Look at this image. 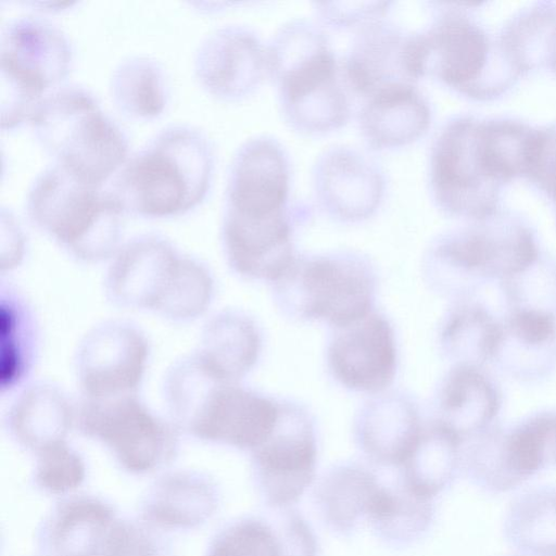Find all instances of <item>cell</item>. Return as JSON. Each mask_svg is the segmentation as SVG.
Returning <instances> with one entry per match:
<instances>
[{"label": "cell", "mask_w": 556, "mask_h": 556, "mask_svg": "<svg viewBox=\"0 0 556 556\" xmlns=\"http://www.w3.org/2000/svg\"><path fill=\"white\" fill-rule=\"evenodd\" d=\"M213 169L206 136L190 125H172L128 156L105 188L125 215L175 217L204 200Z\"/></svg>", "instance_id": "cell-1"}, {"label": "cell", "mask_w": 556, "mask_h": 556, "mask_svg": "<svg viewBox=\"0 0 556 556\" xmlns=\"http://www.w3.org/2000/svg\"><path fill=\"white\" fill-rule=\"evenodd\" d=\"M164 396L170 420L197 439L254 451L275 430L280 402L239 382H220L195 354L167 371Z\"/></svg>", "instance_id": "cell-2"}, {"label": "cell", "mask_w": 556, "mask_h": 556, "mask_svg": "<svg viewBox=\"0 0 556 556\" xmlns=\"http://www.w3.org/2000/svg\"><path fill=\"white\" fill-rule=\"evenodd\" d=\"M109 300L124 308L150 311L175 323L202 316L214 296V279L200 261L181 254L159 235L122 244L105 276Z\"/></svg>", "instance_id": "cell-3"}, {"label": "cell", "mask_w": 556, "mask_h": 556, "mask_svg": "<svg viewBox=\"0 0 556 556\" xmlns=\"http://www.w3.org/2000/svg\"><path fill=\"white\" fill-rule=\"evenodd\" d=\"M29 122L54 164L90 184L103 186L129 156L127 137L86 88L51 90Z\"/></svg>", "instance_id": "cell-4"}, {"label": "cell", "mask_w": 556, "mask_h": 556, "mask_svg": "<svg viewBox=\"0 0 556 556\" xmlns=\"http://www.w3.org/2000/svg\"><path fill=\"white\" fill-rule=\"evenodd\" d=\"M26 210L38 229L79 261L112 258L122 245L125 214L106 188L59 165L47 167L35 178Z\"/></svg>", "instance_id": "cell-5"}, {"label": "cell", "mask_w": 556, "mask_h": 556, "mask_svg": "<svg viewBox=\"0 0 556 556\" xmlns=\"http://www.w3.org/2000/svg\"><path fill=\"white\" fill-rule=\"evenodd\" d=\"M273 283L279 308L295 319L339 328L374 311L376 274L353 254L295 257Z\"/></svg>", "instance_id": "cell-6"}, {"label": "cell", "mask_w": 556, "mask_h": 556, "mask_svg": "<svg viewBox=\"0 0 556 556\" xmlns=\"http://www.w3.org/2000/svg\"><path fill=\"white\" fill-rule=\"evenodd\" d=\"M72 60L67 37L41 17L22 16L3 26L1 127L12 129L29 121L42 98L67 76Z\"/></svg>", "instance_id": "cell-7"}, {"label": "cell", "mask_w": 556, "mask_h": 556, "mask_svg": "<svg viewBox=\"0 0 556 556\" xmlns=\"http://www.w3.org/2000/svg\"><path fill=\"white\" fill-rule=\"evenodd\" d=\"M79 432L103 443L130 472H149L169 460L178 428L153 412L138 394L110 400L81 399L76 406Z\"/></svg>", "instance_id": "cell-8"}, {"label": "cell", "mask_w": 556, "mask_h": 556, "mask_svg": "<svg viewBox=\"0 0 556 556\" xmlns=\"http://www.w3.org/2000/svg\"><path fill=\"white\" fill-rule=\"evenodd\" d=\"M480 222L430 250L425 274L434 287L445 290L466 275L514 278L533 266L538 249L527 227L509 218L494 219L492 214Z\"/></svg>", "instance_id": "cell-9"}, {"label": "cell", "mask_w": 556, "mask_h": 556, "mask_svg": "<svg viewBox=\"0 0 556 556\" xmlns=\"http://www.w3.org/2000/svg\"><path fill=\"white\" fill-rule=\"evenodd\" d=\"M150 356L146 334L124 320L104 321L81 339L75 370L81 399L110 400L138 394Z\"/></svg>", "instance_id": "cell-10"}, {"label": "cell", "mask_w": 556, "mask_h": 556, "mask_svg": "<svg viewBox=\"0 0 556 556\" xmlns=\"http://www.w3.org/2000/svg\"><path fill=\"white\" fill-rule=\"evenodd\" d=\"M479 123H452L434 149L432 178L442 205L459 215L481 219L492 214L501 186L486 173L479 150Z\"/></svg>", "instance_id": "cell-11"}, {"label": "cell", "mask_w": 556, "mask_h": 556, "mask_svg": "<svg viewBox=\"0 0 556 556\" xmlns=\"http://www.w3.org/2000/svg\"><path fill=\"white\" fill-rule=\"evenodd\" d=\"M278 424L253 452L265 494L274 505L295 501L311 483L316 465V438L309 413L291 401H279Z\"/></svg>", "instance_id": "cell-12"}, {"label": "cell", "mask_w": 556, "mask_h": 556, "mask_svg": "<svg viewBox=\"0 0 556 556\" xmlns=\"http://www.w3.org/2000/svg\"><path fill=\"white\" fill-rule=\"evenodd\" d=\"M327 365L344 388L362 393L383 392L394 380L397 350L387 317L371 311L363 318L334 328L327 345Z\"/></svg>", "instance_id": "cell-13"}, {"label": "cell", "mask_w": 556, "mask_h": 556, "mask_svg": "<svg viewBox=\"0 0 556 556\" xmlns=\"http://www.w3.org/2000/svg\"><path fill=\"white\" fill-rule=\"evenodd\" d=\"M222 239L229 266L248 279L275 282L295 258L285 214L244 217L225 213Z\"/></svg>", "instance_id": "cell-14"}, {"label": "cell", "mask_w": 556, "mask_h": 556, "mask_svg": "<svg viewBox=\"0 0 556 556\" xmlns=\"http://www.w3.org/2000/svg\"><path fill=\"white\" fill-rule=\"evenodd\" d=\"M419 40L422 73L430 68L447 85L478 94L490 58L489 39L481 27L451 15Z\"/></svg>", "instance_id": "cell-15"}, {"label": "cell", "mask_w": 556, "mask_h": 556, "mask_svg": "<svg viewBox=\"0 0 556 556\" xmlns=\"http://www.w3.org/2000/svg\"><path fill=\"white\" fill-rule=\"evenodd\" d=\"M257 42L239 27H225L210 34L200 43L194 73L201 86L222 99L248 93L260 75Z\"/></svg>", "instance_id": "cell-16"}, {"label": "cell", "mask_w": 556, "mask_h": 556, "mask_svg": "<svg viewBox=\"0 0 556 556\" xmlns=\"http://www.w3.org/2000/svg\"><path fill=\"white\" fill-rule=\"evenodd\" d=\"M421 429L417 405L400 391L375 394L355 419V433L362 448L374 459L389 465L402 466Z\"/></svg>", "instance_id": "cell-17"}, {"label": "cell", "mask_w": 556, "mask_h": 556, "mask_svg": "<svg viewBox=\"0 0 556 556\" xmlns=\"http://www.w3.org/2000/svg\"><path fill=\"white\" fill-rule=\"evenodd\" d=\"M125 526L103 503L74 498L52 518L50 544L55 556H118Z\"/></svg>", "instance_id": "cell-18"}, {"label": "cell", "mask_w": 556, "mask_h": 556, "mask_svg": "<svg viewBox=\"0 0 556 556\" xmlns=\"http://www.w3.org/2000/svg\"><path fill=\"white\" fill-rule=\"evenodd\" d=\"M262 351V334L245 313L225 309L212 316L202 330L195 354L218 381L235 383L255 366Z\"/></svg>", "instance_id": "cell-19"}, {"label": "cell", "mask_w": 556, "mask_h": 556, "mask_svg": "<svg viewBox=\"0 0 556 556\" xmlns=\"http://www.w3.org/2000/svg\"><path fill=\"white\" fill-rule=\"evenodd\" d=\"M76 407L67 395L49 382L24 388L11 403L5 416L7 428L23 447L39 452L66 437L75 424Z\"/></svg>", "instance_id": "cell-20"}, {"label": "cell", "mask_w": 556, "mask_h": 556, "mask_svg": "<svg viewBox=\"0 0 556 556\" xmlns=\"http://www.w3.org/2000/svg\"><path fill=\"white\" fill-rule=\"evenodd\" d=\"M438 408V420L463 439L493 419L498 409V396L478 367L456 365L439 389Z\"/></svg>", "instance_id": "cell-21"}, {"label": "cell", "mask_w": 556, "mask_h": 556, "mask_svg": "<svg viewBox=\"0 0 556 556\" xmlns=\"http://www.w3.org/2000/svg\"><path fill=\"white\" fill-rule=\"evenodd\" d=\"M462 439L437 420L422 427L408 457L402 464L407 492L428 502L453 477L458 462Z\"/></svg>", "instance_id": "cell-22"}, {"label": "cell", "mask_w": 556, "mask_h": 556, "mask_svg": "<svg viewBox=\"0 0 556 556\" xmlns=\"http://www.w3.org/2000/svg\"><path fill=\"white\" fill-rule=\"evenodd\" d=\"M214 505L213 490L204 478L178 472L163 477L152 488L144 504V516L161 527H193L212 514Z\"/></svg>", "instance_id": "cell-23"}, {"label": "cell", "mask_w": 556, "mask_h": 556, "mask_svg": "<svg viewBox=\"0 0 556 556\" xmlns=\"http://www.w3.org/2000/svg\"><path fill=\"white\" fill-rule=\"evenodd\" d=\"M1 391L20 386L33 369L38 325L25 299L12 287L1 289Z\"/></svg>", "instance_id": "cell-24"}, {"label": "cell", "mask_w": 556, "mask_h": 556, "mask_svg": "<svg viewBox=\"0 0 556 556\" xmlns=\"http://www.w3.org/2000/svg\"><path fill=\"white\" fill-rule=\"evenodd\" d=\"M111 93L117 109L137 119H153L163 114L169 97L162 65L154 59L134 55L115 67Z\"/></svg>", "instance_id": "cell-25"}, {"label": "cell", "mask_w": 556, "mask_h": 556, "mask_svg": "<svg viewBox=\"0 0 556 556\" xmlns=\"http://www.w3.org/2000/svg\"><path fill=\"white\" fill-rule=\"evenodd\" d=\"M502 338L503 328L476 305H463L452 312L441 332L444 352L458 365L476 367L498 353Z\"/></svg>", "instance_id": "cell-26"}, {"label": "cell", "mask_w": 556, "mask_h": 556, "mask_svg": "<svg viewBox=\"0 0 556 556\" xmlns=\"http://www.w3.org/2000/svg\"><path fill=\"white\" fill-rule=\"evenodd\" d=\"M503 48L517 70L556 71V8L539 7L515 18L503 37Z\"/></svg>", "instance_id": "cell-27"}, {"label": "cell", "mask_w": 556, "mask_h": 556, "mask_svg": "<svg viewBox=\"0 0 556 556\" xmlns=\"http://www.w3.org/2000/svg\"><path fill=\"white\" fill-rule=\"evenodd\" d=\"M365 123L376 141H403L425 127L427 111L409 87L396 88L372 96Z\"/></svg>", "instance_id": "cell-28"}, {"label": "cell", "mask_w": 556, "mask_h": 556, "mask_svg": "<svg viewBox=\"0 0 556 556\" xmlns=\"http://www.w3.org/2000/svg\"><path fill=\"white\" fill-rule=\"evenodd\" d=\"M508 531L520 548L556 556V492H536L513 507Z\"/></svg>", "instance_id": "cell-29"}, {"label": "cell", "mask_w": 556, "mask_h": 556, "mask_svg": "<svg viewBox=\"0 0 556 556\" xmlns=\"http://www.w3.org/2000/svg\"><path fill=\"white\" fill-rule=\"evenodd\" d=\"M325 491L326 507L339 523L354 521L359 514H368L369 504L378 484L374 476L357 467L337 470Z\"/></svg>", "instance_id": "cell-30"}, {"label": "cell", "mask_w": 556, "mask_h": 556, "mask_svg": "<svg viewBox=\"0 0 556 556\" xmlns=\"http://www.w3.org/2000/svg\"><path fill=\"white\" fill-rule=\"evenodd\" d=\"M37 454L35 481L43 490L61 494L79 486L86 476V466L66 441L49 445Z\"/></svg>", "instance_id": "cell-31"}, {"label": "cell", "mask_w": 556, "mask_h": 556, "mask_svg": "<svg viewBox=\"0 0 556 556\" xmlns=\"http://www.w3.org/2000/svg\"><path fill=\"white\" fill-rule=\"evenodd\" d=\"M208 556H286L282 542L262 521H239L213 542Z\"/></svg>", "instance_id": "cell-32"}, {"label": "cell", "mask_w": 556, "mask_h": 556, "mask_svg": "<svg viewBox=\"0 0 556 556\" xmlns=\"http://www.w3.org/2000/svg\"><path fill=\"white\" fill-rule=\"evenodd\" d=\"M505 330L529 348H541L555 340L556 319L543 308H519L509 317Z\"/></svg>", "instance_id": "cell-33"}, {"label": "cell", "mask_w": 556, "mask_h": 556, "mask_svg": "<svg viewBox=\"0 0 556 556\" xmlns=\"http://www.w3.org/2000/svg\"><path fill=\"white\" fill-rule=\"evenodd\" d=\"M529 176L556 204V130L542 131L539 152Z\"/></svg>", "instance_id": "cell-34"}, {"label": "cell", "mask_w": 556, "mask_h": 556, "mask_svg": "<svg viewBox=\"0 0 556 556\" xmlns=\"http://www.w3.org/2000/svg\"><path fill=\"white\" fill-rule=\"evenodd\" d=\"M1 230L2 235L8 237L9 242V267L18 262L24 251V236L14 215L5 210H1Z\"/></svg>", "instance_id": "cell-35"}]
</instances>
